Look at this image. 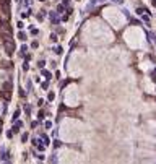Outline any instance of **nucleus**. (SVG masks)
<instances>
[{"mask_svg":"<svg viewBox=\"0 0 156 164\" xmlns=\"http://www.w3.org/2000/svg\"><path fill=\"white\" fill-rule=\"evenodd\" d=\"M130 23H132V25H140V21L135 20V18H130Z\"/></svg>","mask_w":156,"mask_h":164,"instance_id":"13","label":"nucleus"},{"mask_svg":"<svg viewBox=\"0 0 156 164\" xmlns=\"http://www.w3.org/2000/svg\"><path fill=\"white\" fill-rule=\"evenodd\" d=\"M29 4H31V0H24V5H26V7H28Z\"/></svg>","mask_w":156,"mask_h":164,"instance_id":"23","label":"nucleus"},{"mask_svg":"<svg viewBox=\"0 0 156 164\" xmlns=\"http://www.w3.org/2000/svg\"><path fill=\"white\" fill-rule=\"evenodd\" d=\"M103 2H106V0H90V2H88V5H86V11L88 10H93L94 7H98V5L103 4Z\"/></svg>","mask_w":156,"mask_h":164,"instance_id":"3","label":"nucleus"},{"mask_svg":"<svg viewBox=\"0 0 156 164\" xmlns=\"http://www.w3.org/2000/svg\"><path fill=\"white\" fill-rule=\"evenodd\" d=\"M5 49H7V54L8 55H11V54H13V50H15V44H13V41H11L10 39V36H8V38H5Z\"/></svg>","mask_w":156,"mask_h":164,"instance_id":"1","label":"nucleus"},{"mask_svg":"<svg viewBox=\"0 0 156 164\" xmlns=\"http://www.w3.org/2000/svg\"><path fill=\"white\" fill-rule=\"evenodd\" d=\"M21 140H23V141H26V140H28V135H26V133H23V136H21Z\"/></svg>","mask_w":156,"mask_h":164,"instance_id":"22","label":"nucleus"},{"mask_svg":"<svg viewBox=\"0 0 156 164\" xmlns=\"http://www.w3.org/2000/svg\"><path fill=\"white\" fill-rule=\"evenodd\" d=\"M63 10H65V7H63L62 4H60V5H57V10H56V11H57L59 15H62V13H63Z\"/></svg>","mask_w":156,"mask_h":164,"instance_id":"6","label":"nucleus"},{"mask_svg":"<svg viewBox=\"0 0 156 164\" xmlns=\"http://www.w3.org/2000/svg\"><path fill=\"white\" fill-rule=\"evenodd\" d=\"M44 65H46L44 60H39V62H38V67H39V68H44Z\"/></svg>","mask_w":156,"mask_h":164,"instance_id":"11","label":"nucleus"},{"mask_svg":"<svg viewBox=\"0 0 156 164\" xmlns=\"http://www.w3.org/2000/svg\"><path fill=\"white\" fill-rule=\"evenodd\" d=\"M16 26H18V29H23L24 23H23V21H18V23H16Z\"/></svg>","mask_w":156,"mask_h":164,"instance_id":"15","label":"nucleus"},{"mask_svg":"<svg viewBox=\"0 0 156 164\" xmlns=\"http://www.w3.org/2000/svg\"><path fill=\"white\" fill-rule=\"evenodd\" d=\"M29 68V65H28V62H24L23 63V70H28Z\"/></svg>","mask_w":156,"mask_h":164,"instance_id":"21","label":"nucleus"},{"mask_svg":"<svg viewBox=\"0 0 156 164\" xmlns=\"http://www.w3.org/2000/svg\"><path fill=\"white\" fill-rule=\"evenodd\" d=\"M38 45H39V42H38V41H33V44H31L33 49H38Z\"/></svg>","mask_w":156,"mask_h":164,"instance_id":"16","label":"nucleus"},{"mask_svg":"<svg viewBox=\"0 0 156 164\" xmlns=\"http://www.w3.org/2000/svg\"><path fill=\"white\" fill-rule=\"evenodd\" d=\"M51 41L52 42H57V34H54V33H52V34H51Z\"/></svg>","mask_w":156,"mask_h":164,"instance_id":"12","label":"nucleus"},{"mask_svg":"<svg viewBox=\"0 0 156 164\" xmlns=\"http://www.w3.org/2000/svg\"><path fill=\"white\" fill-rule=\"evenodd\" d=\"M62 47H60V45H56V47H54V52H56L57 54V55H60V54H62Z\"/></svg>","mask_w":156,"mask_h":164,"instance_id":"7","label":"nucleus"},{"mask_svg":"<svg viewBox=\"0 0 156 164\" xmlns=\"http://www.w3.org/2000/svg\"><path fill=\"white\" fill-rule=\"evenodd\" d=\"M31 34L33 36H38L39 34V29H31Z\"/></svg>","mask_w":156,"mask_h":164,"instance_id":"18","label":"nucleus"},{"mask_svg":"<svg viewBox=\"0 0 156 164\" xmlns=\"http://www.w3.org/2000/svg\"><path fill=\"white\" fill-rule=\"evenodd\" d=\"M151 80H153V81H156V68L151 72Z\"/></svg>","mask_w":156,"mask_h":164,"instance_id":"14","label":"nucleus"},{"mask_svg":"<svg viewBox=\"0 0 156 164\" xmlns=\"http://www.w3.org/2000/svg\"><path fill=\"white\" fill-rule=\"evenodd\" d=\"M47 98H49V101H52V99L56 98V94H54V93H49V96H47Z\"/></svg>","mask_w":156,"mask_h":164,"instance_id":"19","label":"nucleus"},{"mask_svg":"<svg viewBox=\"0 0 156 164\" xmlns=\"http://www.w3.org/2000/svg\"><path fill=\"white\" fill-rule=\"evenodd\" d=\"M62 5H63V7H68V5H70V0H62Z\"/></svg>","mask_w":156,"mask_h":164,"instance_id":"17","label":"nucleus"},{"mask_svg":"<svg viewBox=\"0 0 156 164\" xmlns=\"http://www.w3.org/2000/svg\"><path fill=\"white\" fill-rule=\"evenodd\" d=\"M49 20H51L52 25H59V21H60L59 13L57 11H49Z\"/></svg>","mask_w":156,"mask_h":164,"instance_id":"2","label":"nucleus"},{"mask_svg":"<svg viewBox=\"0 0 156 164\" xmlns=\"http://www.w3.org/2000/svg\"><path fill=\"white\" fill-rule=\"evenodd\" d=\"M39 2H46V0H39Z\"/></svg>","mask_w":156,"mask_h":164,"instance_id":"25","label":"nucleus"},{"mask_svg":"<svg viewBox=\"0 0 156 164\" xmlns=\"http://www.w3.org/2000/svg\"><path fill=\"white\" fill-rule=\"evenodd\" d=\"M18 38H20V39H21V41H24V39H26V33L20 31V33H18Z\"/></svg>","mask_w":156,"mask_h":164,"instance_id":"9","label":"nucleus"},{"mask_svg":"<svg viewBox=\"0 0 156 164\" xmlns=\"http://www.w3.org/2000/svg\"><path fill=\"white\" fill-rule=\"evenodd\" d=\"M46 13H47L46 10H41V13H38V15H36V18H38L39 21H42V20H44V16H46Z\"/></svg>","mask_w":156,"mask_h":164,"instance_id":"4","label":"nucleus"},{"mask_svg":"<svg viewBox=\"0 0 156 164\" xmlns=\"http://www.w3.org/2000/svg\"><path fill=\"white\" fill-rule=\"evenodd\" d=\"M42 75H44V77H46V78H47V80H51V78H52L51 72H47V70H42Z\"/></svg>","mask_w":156,"mask_h":164,"instance_id":"8","label":"nucleus"},{"mask_svg":"<svg viewBox=\"0 0 156 164\" xmlns=\"http://www.w3.org/2000/svg\"><path fill=\"white\" fill-rule=\"evenodd\" d=\"M112 4H117V5H120V4H124V0H112Z\"/></svg>","mask_w":156,"mask_h":164,"instance_id":"20","label":"nucleus"},{"mask_svg":"<svg viewBox=\"0 0 156 164\" xmlns=\"http://www.w3.org/2000/svg\"><path fill=\"white\" fill-rule=\"evenodd\" d=\"M26 50H28V45H26V44H23V45H21V49H20V55L23 57L24 54H26Z\"/></svg>","mask_w":156,"mask_h":164,"instance_id":"5","label":"nucleus"},{"mask_svg":"<svg viewBox=\"0 0 156 164\" xmlns=\"http://www.w3.org/2000/svg\"><path fill=\"white\" fill-rule=\"evenodd\" d=\"M153 7H156V0H153Z\"/></svg>","mask_w":156,"mask_h":164,"instance_id":"24","label":"nucleus"},{"mask_svg":"<svg viewBox=\"0 0 156 164\" xmlns=\"http://www.w3.org/2000/svg\"><path fill=\"white\" fill-rule=\"evenodd\" d=\"M142 16H143V21L148 25V23H150V16H148V15H142Z\"/></svg>","mask_w":156,"mask_h":164,"instance_id":"10","label":"nucleus"}]
</instances>
